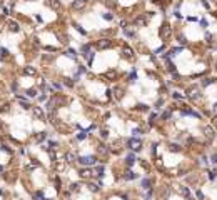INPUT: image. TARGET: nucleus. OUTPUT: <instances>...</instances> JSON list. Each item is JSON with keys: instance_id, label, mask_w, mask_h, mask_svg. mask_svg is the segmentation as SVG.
<instances>
[{"instance_id": "34", "label": "nucleus", "mask_w": 217, "mask_h": 200, "mask_svg": "<svg viewBox=\"0 0 217 200\" xmlns=\"http://www.w3.org/2000/svg\"><path fill=\"white\" fill-rule=\"evenodd\" d=\"M179 42L182 43V45H185V43H187V40H185V37H184V35H180V37H179Z\"/></svg>"}, {"instance_id": "6", "label": "nucleus", "mask_w": 217, "mask_h": 200, "mask_svg": "<svg viewBox=\"0 0 217 200\" xmlns=\"http://www.w3.org/2000/svg\"><path fill=\"white\" fill-rule=\"evenodd\" d=\"M110 47V40H107V38H100L97 42V48H100V50H104V48Z\"/></svg>"}, {"instance_id": "1", "label": "nucleus", "mask_w": 217, "mask_h": 200, "mask_svg": "<svg viewBox=\"0 0 217 200\" xmlns=\"http://www.w3.org/2000/svg\"><path fill=\"white\" fill-rule=\"evenodd\" d=\"M65 100H64V97H59V95H55V97L52 98L50 102H49V108H57L59 105H62Z\"/></svg>"}, {"instance_id": "47", "label": "nucleus", "mask_w": 217, "mask_h": 200, "mask_svg": "<svg viewBox=\"0 0 217 200\" xmlns=\"http://www.w3.org/2000/svg\"><path fill=\"white\" fill-rule=\"evenodd\" d=\"M100 135H102L104 138H105V137H107V130H102V132H100Z\"/></svg>"}, {"instance_id": "31", "label": "nucleus", "mask_w": 217, "mask_h": 200, "mask_svg": "<svg viewBox=\"0 0 217 200\" xmlns=\"http://www.w3.org/2000/svg\"><path fill=\"white\" fill-rule=\"evenodd\" d=\"M89 188H90L92 192H97V190H99V185H95V183H90V185H89Z\"/></svg>"}, {"instance_id": "21", "label": "nucleus", "mask_w": 217, "mask_h": 200, "mask_svg": "<svg viewBox=\"0 0 217 200\" xmlns=\"http://www.w3.org/2000/svg\"><path fill=\"white\" fill-rule=\"evenodd\" d=\"M169 149L172 150V152H180V145H177V144H170V145H169Z\"/></svg>"}, {"instance_id": "39", "label": "nucleus", "mask_w": 217, "mask_h": 200, "mask_svg": "<svg viewBox=\"0 0 217 200\" xmlns=\"http://www.w3.org/2000/svg\"><path fill=\"white\" fill-rule=\"evenodd\" d=\"M104 172V167H97V175H102Z\"/></svg>"}, {"instance_id": "22", "label": "nucleus", "mask_w": 217, "mask_h": 200, "mask_svg": "<svg viewBox=\"0 0 217 200\" xmlns=\"http://www.w3.org/2000/svg\"><path fill=\"white\" fill-rule=\"evenodd\" d=\"M134 162H135V157H134L132 153H130V155L127 157V165H129V167H130V165H134Z\"/></svg>"}, {"instance_id": "5", "label": "nucleus", "mask_w": 217, "mask_h": 200, "mask_svg": "<svg viewBox=\"0 0 217 200\" xmlns=\"http://www.w3.org/2000/svg\"><path fill=\"white\" fill-rule=\"evenodd\" d=\"M187 95H189V98H192V100L199 98V89H197V87H192V89H189L187 90Z\"/></svg>"}, {"instance_id": "26", "label": "nucleus", "mask_w": 217, "mask_h": 200, "mask_svg": "<svg viewBox=\"0 0 217 200\" xmlns=\"http://www.w3.org/2000/svg\"><path fill=\"white\" fill-rule=\"evenodd\" d=\"M67 55L70 57V59H75V50H72V48H68V50H67Z\"/></svg>"}, {"instance_id": "35", "label": "nucleus", "mask_w": 217, "mask_h": 200, "mask_svg": "<svg viewBox=\"0 0 217 200\" xmlns=\"http://www.w3.org/2000/svg\"><path fill=\"white\" fill-rule=\"evenodd\" d=\"M197 199H199V200H204V193H202L200 190H197Z\"/></svg>"}, {"instance_id": "13", "label": "nucleus", "mask_w": 217, "mask_h": 200, "mask_svg": "<svg viewBox=\"0 0 217 200\" xmlns=\"http://www.w3.org/2000/svg\"><path fill=\"white\" fill-rule=\"evenodd\" d=\"M18 23L17 22H9V30H12V32H18Z\"/></svg>"}, {"instance_id": "15", "label": "nucleus", "mask_w": 217, "mask_h": 200, "mask_svg": "<svg viewBox=\"0 0 217 200\" xmlns=\"http://www.w3.org/2000/svg\"><path fill=\"white\" fill-rule=\"evenodd\" d=\"M84 5H85V2H84V0H75V2L72 4V7H74V9H82Z\"/></svg>"}, {"instance_id": "30", "label": "nucleus", "mask_w": 217, "mask_h": 200, "mask_svg": "<svg viewBox=\"0 0 217 200\" xmlns=\"http://www.w3.org/2000/svg\"><path fill=\"white\" fill-rule=\"evenodd\" d=\"M27 95H29V97H35V95H37V92H35V89H30L29 92H27Z\"/></svg>"}, {"instance_id": "33", "label": "nucleus", "mask_w": 217, "mask_h": 200, "mask_svg": "<svg viewBox=\"0 0 217 200\" xmlns=\"http://www.w3.org/2000/svg\"><path fill=\"white\" fill-rule=\"evenodd\" d=\"M0 53H2V57H4V59H5L7 55H9V52H7V48H0Z\"/></svg>"}, {"instance_id": "41", "label": "nucleus", "mask_w": 217, "mask_h": 200, "mask_svg": "<svg viewBox=\"0 0 217 200\" xmlns=\"http://www.w3.org/2000/svg\"><path fill=\"white\" fill-rule=\"evenodd\" d=\"M205 38H207V42H212V35H210V34L205 35Z\"/></svg>"}, {"instance_id": "23", "label": "nucleus", "mask_w": 217, "mask_h": 200, "mask_svg": "<svg viewBox=\"0 0 217 200\" xmlns=\"http://www.w3.org/2000/svg\"><path fill=\"white\" fill-rule=\"evenodd\" d=\"M74 158H75V157H74V153H65V160H67L68 163H72Z\"/></svg>"}, {"instance_id": "4", "label": "nucleus", "mask_w": 217, "mask_h": 200, "mask_svg": "<svg viewBox=\"0 0 217 200\" xmlns=\"http://www.w3.org/2000/svg\"><path fill=\"white\" fill-rule=\"evenodd\" d=\"M79 162H80L82 165H94L95 158L94 157H80V158H79Z\"/></svg>"}, {"instance_id": "45", "label": "nucleus", "mask_w": 217, "mask_h": 200, "mask_svg": "<svg viewBox=\"0 0 217 200\" xmlns=\"http://www.w3.org/2000/svg\"><path fill=\"white\" fill-rule=\"evenodd\" d=\"M135 77H137L135 72H132V73H130V80H135Z\"/></svg>"}, {"instance_id": "11", "label": "nucleus", "mask_w": 217, "mask_h": 200, "mask_svg": "<svg viewBox=\"0 0 217 200\" xmlns=\"http://www.w3.org/2000/svg\"><path fill=\"white\" fill-rule=\"evenodd\" d=\"M90 175H92V170H89V168H82V170H80V177H82V179H89Z\"/></svg>"}, {"instance_id": "44", "label": "nucleus", "mask_w": 217, "mask_h": 200, "mask_svg": "<svg viewBox=\"0 0 217 200\" xmlns=\"http://www.w3.org/2000/svg\"><path fill=\"white\" fill-rule=\"evenodd\" d=\"M162 117H164V119H169V117H170V112H166V114L162 115Z\"/></svg>"}, {"instance_id": "36", "label": "nucleus", "mask_w": 217, "mask_h": 200, "mask_svg": "<svg viewBox=\"0 0 217 200\" xmlns=\"http://www.w3.org/2000/svg\"><path fill=\"white\" fill-rule=\"evenodd\" d=\"M172 97H174V98H177V100H179V98H182V94H177V92H175V94H172Z\"/></svg>"}, {"instance_id": "19", "label": "nucleus", "mask_w": 217, "mask_h": 200, "mask_svg": "<svg viewBox=\"0 0 217 200\" xmlns=\"http://www.w3.org/2000/svg\"><path fill=\"white\" fill-rule=\"evenodd\" d=\"M125 179H127V180H134V179H137V174H134L132 170H129L127 174H125Z\"/></svg>"}, {"instance_id": "3", "label": "nucleus", "mask_w": 217, "mask_h": 200, "mask_svg": "<svg viewBox=\"0 0 217 200\" xmlns=\"http://www.w3.org/2000/svg\"><path fill=\"white\" fill-rule=\"evenodd\" d=\"M170 34H172V29H170V25H169V23H164V25H162V29H160V37L162 38H167V37H170Z\"/></svg>"}, {"instance_id": "28", "label": "nucleus", "mask_w": 217, "mask_h": 200, "mask_svg": "<svg viewBox=\"0 0 217 200\" xmlns=\"http://www.w3.org/2000/svg\"><path fill=\"white\" fill-rule=\"evenodd\" d=\"M180 50H182V48H179V47H177V48H172V50H170V53H169V55H177V53H179Z\"/></svg>"}, {"instance_id": "46", "label": "nucleus", "mask_w": 217, "mask_h": 200, "mask_svg": "<svg viewBox=\"0 0 217 200\" xmlns=\"http://www.w3.org/2000/svg\"><path fill=\"white\" fill-rule=\"evenodd\" d=\"M212 162H214V163H217V155H216V153L212 155Z\"/></svg>"}, {"instance_id": "29", "label": "nucleus", "mask_w": 217, "mask_h": 200, "mask_svg": "<svg viewBox=\"0 0 217 200\" xmlns=\"http://www.w3.org/2000/svg\"><path fill=\"white\" fill-rule=\"evenodd\" d=\"M214 82V78H204V82H202V85H210Z\"/></svg>"}, {"instance_id": "17", "label": "nucleus", "mask_w": 217, "mask_h": 200, "mask_svg": "<svg viewBox=\"0 0 217 200\" xmlns=\"http://www.w3.org/2000/svg\"><path fill=\"white\" fill-rule=\"evenodd\" d=\"M150 185H152V182H150L149 179H144V180H142V188H145V190H149V188H150Z\"/></svg>"}, {"instance_id": "25", "label": "nucleus", "mask_w": 217, "mask_h": 200, "mask_svg": "<svg viewBox=\"0 0 217 200\" xmlns=\"http://www.w3.org/2000/svg\"><path fill=\"white\" fill-rule=\"evenodd\" d=\"M50 7H54V9H60V2H59V0H52Z\"/></svg>"}, {"instance_id": "38", "label": "nucleus", "mask_w": 217, "mask_h": 200, "mask_svg": "<svg viewBox=\"0 0 217 200\" xmlns=\"http://www.w3.org/2000/svg\"><path fill=\"white\" fill-rule=\"evenodd\" d=\"M64 84H65V85H67V87H72V85H74V82H72V80H65Z\"/></svg>"}, {"instance_id": "48", "label": "nucleus", "mask_w": 217, "mask_h": 200, "mask_svg": "<svg viewBox=\"0 0 217 200\" xmlns=\"http://www.w3.org/2000/svg\"><path fill=\"white\" fill-rule=\"evenodd\" d=\"M37 199H40V200H43V195H42V193H40V192H38V193H37Z\"/></svg>"}, {"instance_id": "32", "label": "nucleus", "mask_w": 217, "mask_h": 200, "mask_svg": "<svg viewBox=\"0 0 217 200\" xmlns=\"http://www.w3.org/2000/svg\"><path fill=\"white\" fill-rule=\"evenodd\" d=\"M217 177V170H212V172H209V179H216Z\"/></svg>"}, {"instance_id": "40", "label": "nucleus", "mask_w": 217, "mask_h": 200, "mask_svg": "<svg viewBox=\"0 0 217 200\" xmlns=\"http://www.w3.org/2000/svg\"><path fill=\"white\" fill-rule=\"evenodd\" d=\"M77 188H79V185H77V183H72V187H70V190H72V192H75Z\"/></svg>"}, {"instance_id": "7", "label": "nucleus", "mask_w": 217, "mask_h": 200, "mask_svg": "<svg viewBox=\"0 0 217 200\" xmlns=\"http://www.w3.org/2000/svg\"><path fill=\"white\" fill-rule=\"evenodd\" d=\"M122 55L125 57V59H132V57H134L132 48H130V47H124V48H122Z\"/></svg>"}, {"instance_id": "14", "label": "nucleus", "mask_w": 217, "mask_h": 200, "mask_svg": "<svg viewBox=\"0 0 217 200\" xmlns=\"http://www.w3.org/2000/svg\"><path fill=\"white\" fill-rule=\"evenodd\" d=\"M179 192H180V193H182L184 197H187V199H189V197H191V190H189L187 187H179Z\"/></svg>"}, {"instance_id": "27", "label": "nucleus", "mask_w": 217, "mask_h": 200, "mask_svg": "<svg viewBox=\"0 0 217 200\" xmlns=\"http://www.w3.org/2000/svg\"><path fill=\"white\" fill-rule=\"evenodd\" d=\"M85 137H87V133H85V132H79V133H77V138H79V140H84Z\"/></svg>"}, {"instance_id": "43", "label": "nucleus", "mask_w": 217, "mask_h": 200, "mask_svg": "<svg viewBox=\"0 0 217 200\" xmlns=\"http://www.w3.org/2000/svg\"><path fill=\"white\" fill-rule=\"evenodd\" d=\"M2 112H9V105H4V107H2Z\"/></svg>"}, {"instance_id": "9", "label": "nucleus", "mask_w": 217, "mask_h": 200, "mask_svg": "<svg viewBox=\"0 0 217 200\" xmlns=\"http://www.w3.org/2000/svg\"><path fill=\"white\" fill-rule=\"evenodd\" d=\"M34 114H35V117H38V119H45L43 110H42V108H38V107H35V108H34Z\"/></svg>"}, {"instance_id": "20", "label": "nucleus", "mask_w": 217, "mask_h": 200, "mask_svg": "<svg viewBox=\"0 0 217 200\" xmlns=\"http://www.w3.org/2000/svg\"><path fill=\"white\" fill-rule=\"evenodd\" d=\"M17 98H18V102H20V105L24 107V108H30V103L27 102V100H24L22 97H17Z\"/></svg>"}, {"instance_id": "42", "label": "nucleus", "mask_w": 217, "mask_h": 200, "mask_svg": "<svg viewBox=\"0 0 217 200\" xmlns=\"http://www.w3.org/2000/svg\"><path fill=\"white\" fill-rule=\"evenodd\" d=\"M85 72V67H82V65H80V67H79V73H84Z\"/></svg>"}, {"instance_id": "18", "label": "nucleus", "mask_w": 217, "mask_h": 200, "mask_svg": "<svg viewBox=\"0 0 217 200\" xmlns=\"http://www.w3.org/2000/svg\"><path fill=\"white\" fill-rule=\"evenodd\" d=\"M144 23H147V17H139V18H135V25H144Z\"/></svg>"}, {"instance_id": "16", "label": "nucleus", "mask_w": 217, "mask_h": 200, "mask_svg": "<svg viewBox=\"0 0 217 200\" xmlns=\"http://www.w3.org/2000/svg\"><path fill=\"white\" fill-rule=\"evenodd\" d=\"M97 152L100 153V155H105V153L109 152V149H107L105 145H99V147H97Z\"/></svg>"}, {"instance_id": "10", "label": "nucleus", "mask_w": 217, "mask_h": 200, "mask_svg": "<svg viewBox=\"0 0 217 200\" xmlns=\"http://www.w3.org/2000/svg\"><path fill=\"white\" fill-rule=\"evenodd\" d=\"M24 73H25V75H37V70H35L34 67H25L24 68Z\"/></svg>"}, {"instance_id": "2", "label": "nucleus", "mask_w": 217, "mask_h": 200, "mask_svg": "<svg viewBox=\"0 0 217 200\" xmlns=\"http://www.w3.org/2000/svg\"><path fill=\"white\" fill-rule=\"evenodd\" d=\"M129 145V149H132V150H140L142 149V142L139 140V138H130V140L127 142Z\"/></svg>"}, {"instance_id": "37", "label": "nucleus", "mask_w": 217, "mask_h": 200, "mask_svg": "<svg viewBox=\"0 0 217 200\" xmlns=\"http://www.w3.org/2000/svg\"><path fill=\"white\" fill-rule=\"evenodd\" d=\"M104 18H107V20H112V13H104Z\"/></svg>"}, {"instance_id": "8", "label": "nucleus", "mask_w": 217, "mask_h": 200, "mask_svg": "<svg viewBox=\"0 0 217 200\" xmlns=\"http://www.w3.org/2000/svg\"><path fill=\"white\" fill-rule=\"evenodd\" d=\"M204 133H205V137H207L209 140H212V138H214V128L212 127H205L204 128Z\"/></svg>"}, {"instance_id": "49", "label": "nucleus", "mask_w": 217, "mask_h": 200, "mask_svg": "<svg viewBox=\"0 0 217 200\" xmlns=\"http://www.w3.org/2000/svg\"><path fill=\"white\" fill-rule=\"evenodd\" d=\"M2 2H4V0H0V4H2Z\"/></svg>"}, {"instance_id": "24", "label": "nucleus", "mask_w": 217, "mask_h": 200, "mask_svg": "<svg viewBox=\"0 0 217 200\" xmlns=\"http://www.w3.org/2000/svg\"><path fill=\"white\" fill-rule=\"evenodd\" d=\"M45 137H47V135H45V132H42V133H38L35 138H37V142H43V140H45Z\"/></svg>"}, {"instance_id": "12", "label": "nucleus", "mask_w": 217, "mask_h": 200, "mask_svg": "<svg viewBox=\"0 0 217 200\" xmlns=\"http://www.w3.org/2000/svg\"><path fill=\"white\" fill-rule=\"evenodd\" d=\"M105 78H109V80H115V78H117V72H114V70L105 72Z\"/></svg>"}]
</instances>
